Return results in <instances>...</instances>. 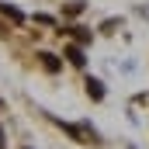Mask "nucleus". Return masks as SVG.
I'll return each instance as SVG.
<instances>
[{
    "label": "nucleus",
    "mask_w": 149,
    "mask_h": 149,
    "mask_svg": "<svg viewBox=\"0 0 149 149\" xmlns=\"http://www.w3.org/2000/svg\"><path fill=\"white\" fill-rule=\"evenodd\" d=\"M66 31H70V35H73L80 45H90V38H94L90 31H87V28H66Z\"/></svg>",
    "instance_id": "nucleus-3"
},
{
    "label": "nucleus",
    "mask_w": 149,
    "mask_h": 149,
    "mask_svg": "<svg viewBox=\"0 0 149 149\" xmlns=\"http://www.w3.org/2000/svg\"><path fill=\"white\" fill-rule=\"evenodd\" d=\"M42 66H45V70H49V73H56V70H59V66H63V63H59V59H56V56H52V52H42Z\"/></svg>",
    "instance_id": "nucleus-4"
},
{
    "label": "nucleus",
    "mask_w": 149,
    "mask_h": 149,
    "mask_svg": "<svg viewBox=\"0 0 149 149\" xmlns=\"http://www.w3.org/2000/svg\"><path fill=\"white\" fill-rule=\"evenodd\" d=\"M0 149H3V132H0Z\"/></svg>",
    "instance_id": "nucleus-7"
},
{
    "label": "nucleus",
    "mask_w": 149,
    "mask_h": 149,
    "mask_svg": "<svg viewBox=\"0 0 149 149\" xmlns=\"http://www.w3.org/2000/svg\"><path fill=\"white\" fill-rule=\"evenodd\" d=\"M83 10V0H73V3H66V14H80Z\"/></svg>",
    "instance_id": "nucleus-6"
},
{
    "label": "nucleus",
    "mask_w": 149,
    "mask_h": 149,
    "mask_svg": "<svg viewBox=\"0 0 149 149\" xmlns=\"http://www.w3.org/2000/svg\"><path fill=\"white\" fill-rule=\"evenodd\" d=\"M0 14H7V17H10V21H17V24L24 21V14H21L17 7H7V3H0Z\"/></svg>",
    "instance_id": "nucleus-5"
},
{
    "label": "nucleus",
    "mask_w": 149,
    "mask_h": 149,
    "mask_svg": "<svg viewBox=\"0 0 149 149\" xmlns=\"http://www.w3.org/2000/svg\"><path fill=\"white\" fill-rule=\"evenodd\" d=\"M66 59H70L73 66H83V63H87V56H83L80 45H66Z\"/></svg>",
    "instance_id": "nucleus-1"
},
{
    "label": "nucleus",
    "mask_w": 149,
    "mask_h": 149,
    "mask_svg": "<svg viewBox=\"0 0 149 149\" xmlns=\"http://www.w3.org/2000/svg\"><path fill=\"white\" fill-rule=\"evenodd\" d=\"M87 94H90L94 101H101V97H104V87H101V80H94V76H90V80H87Z\"/></svg>",
    "instance_id": "nucleus-2"
}]
</instances>
